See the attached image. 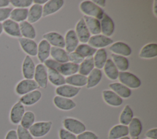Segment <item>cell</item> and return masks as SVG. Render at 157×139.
Here are the masks:
<instances>
[{"label": "cell", "instance_id": "31", "mask_svg": "<svg viewBox=\"0 0 157 139\" xmlns=\"http://www.w3.org/2000/svg\"><path fill=\"white\" fill-rule=\"evenodd\" d=\"M102 77V71L97 68H94L87 77L86 88L90 89L97 86L101 81Z\"/></svg>", "mask_w": 157, "mask_h": 139}, {"label": "cell", "instance_id": "4", "mask_svg": "<svg viewBox=\"0 0 157 139\" xmlns=\"http://www.w3.org/2000/svg\"><path fill=\"white\" fill-rule=\"evenodd\" d=\"M121 84L129 89H136L140 86V80L134 74L129 72H119L118 77Z\"/></svg>", "mask_w": 157, "mask_h": 139}, {"label": "cell", "instance_id": "7", "mask_svg": "<svg viewBox=\"0 0 157 139\" xmlns=\"http://www.w3.org/2000/svg\"><path fill=\"white\" fill-rule=\"evenodd\" d=\"M34 81L39 87L45 88L48 83V74L47 67L42 64H39L36 66L34 72Z\"/></svg>", "mask_w": 157, "mask_h": 139}, {"label": "cell", "instance_id": "25", "mask_svg": "<svg viewBox=\"0 0 157 139\" xmlns=\"http://www.w3.org/2000/svg\"><path fill=\"white\" fill-rule=\"evenodd\" d=\"M109 88L121 98H129L132 94L131 89L121 83H112L109 85Z\"/></svg>", "mask_w": 157, "mask_h": 139}, {"label": "cell", "instance_id": "44", "mask_svg": "<svg viewBox=\"0 0 157 139\" xmlns=\"http://www.w3.org/2000/svg\"><path fill=\"white\" fill-rule=\"evenodd\" d=\"M32 0H12L10 1V4H11L13 7L16 8H27L32 6Z\"/></svg>", "mask_w": 157, "mask_h": 139}, {"label": "cell", "instance_id": "22", "mask_svg": "<svg viewBox=\"0 0 157 139\" xmlns=\"http://www.w3.org/2000/svg\"><path fill=\"white\" fill-rule=\"evenodd\" d=\"M50 49L51 45L46 40L42 39L40 41L37 45V55L39 60L42 63H44L45 61L48 59L50 55Z\"/></svg>", "mask_w": 157, "mask_h": 139}, {"label": "cell", "instance_id": "6", "mask_svg": "<svg viewBox=\"0 0 157 139\" xmlns=\"http://www.w3.org/2000/svg\"><path fill=\"white\" fill-rule=\"evenodd\" d=\"M39 88L34 80L24 79L21 80L15 87V92L17 94L23 96Z\"/></svg>", "mask_w": 157, "mask_h": 139}, {"label": "cell", "instance_id": "27", "mask_svg": "<svg viewBox=\"0 0 157 139\" xmlns=\"http://www.w3.org/2000/svg\"><path fill=\"white\" fill-rule=\"evenodd\" d=\"M42 17V6L34 4L28 9L27 20L29 23H34L39 21Z\"/></svg>", "mask_w": 157, "mask_h": 139}, {"label": "cell", "instance_id": "40", "mask_svg": "<svg viewBox=\"0 0 157 139\" xmlns=\"http://www.w3.org/2000/svg\"><path fill=\"white\" fill-rule=\"evenodd\" d=\"M96 51L97 50L96 48L86 43H82L78 45L75 50V52L78 53L84 58L92 57L95 54Z\"/></svg>", "mask_w": 157, "mask_h": 139}, {"label": "cell", "instance_id": "5", "mask_svg": "<svg viewBox=\"0 0 157 139\" xmlns=\"http://www.w3.org/2000/svg\"><path fill=\"white\" fill-rule=\"evenodd\" d=\"M63 124L66 130L74 135H78L86 130L85 125L75 118H66L63 120Z\"/></svg>", "mask_w": 157, "mask_h": 139}, {"label": "cell", "instance_id": "15", "mask_svg": "<svg viewBox=\"0 0 157 139\" xmlns=\"http://www.w3.org/2000/svg\"><path fill=\"white\" fill-rule=\"evenodd\" d=\"M44 39L46 40L52 47L63 48L65 47L64 38L57 32H49L42 36Z\"/></svg>", "mask_w": 157, "mask_h": 139}, {"label": "cell", "instance_id": "48", "mask_svg": "<svg viewBox=\"0 0 157 139\" xmlns=\"http://www.w3.org/2000/svg\"><path fill=\"white\" fill-rule=\"evenodd\" d=\"M12 9L10 7L0 8V22L4 21L10 17Z\"/></svg>", "mask_w": 157, "mask_h": 139}, {"label": "cell", "instance_id": "26", "mask_svg": "<svg viewBox=\"0 0 157 139\" xmlns=\"http://www.w3.org/2000/svg\"><path fill=\"white\" fill-rule=\"evenodd\" d=\"M83 18L90 34H92L93 36H94L99 34L101 32V24L99 20L86 15H84Z\"/></svg>", "mask_w": 157, "mask_h": 139}, {"label": "cell", "instance_id": "23", "mask_svg": "<svg viewBox=\"0 0 157 139\" xmlns=\"http://www.w3.org/2000/svg\"><path fill=\"white\" fill-rule=\"evenodd\" d=\"M42 97V93L39 90H34L22 96L20 99V102L26 106L33 105L36 103Z\"/></svg>", "mask_w": 157, "mask_h": 139}, {"label": "cell", "instance_id": "8", "mask_svg": "<svg viewBox=\"0 0 157 139\" xmlns=\"http://www.w3.org/2000/svg\"><path fill=\"white\" fill-rule=\"evenodd\" d=\"M113 42V40L102 34H98L90 36L88 40V45L94 48H103Z\"/></svg>", "mask_w": 157, "mask_h": 139}, {"label": "cell", "instance_id": "3", "mask_svg": "<svg viewBox=\"0 0 157 139\" xmlns=\"http://www.w3.org/2000/svg\"><path fill=\"white\" fill-rule=\"evenodd\" d=\"M52 126V121H40L34 123L28 129L33 137L40 138L46 135Z\"/></svg>", "mask_w": 157, "mask_h": 139}, {"label": "cell", "instance_id": "17", "mask_svg": "<svg viewBox=\"0 0 157 139\" xmlns=\"http://www.w3.org/2000/svg\"><path fill=\"white\" fill-rule=\"evenodd\" d=\"M3 31L8 35L15 37H21L19 24L10 19H7L2 23Z\"/></svg>", "mask_w": 157, "mask_h": 139}, {"label": "cell", "instance_id": "13", "mask_svg": "<svg viewBox=\"0 0 157 139\" xmlns=\"http://www.w3.org/2000/svg\"><path fill=\"white\" fill-rule=\"evenodd\" d=\"M101 32L102 35L108 37L112 36L114 33L115 24L112 19L106 13H104L100 21Z\"/></svg>", "mask_w": 157, "mask_h": 139}, {"label": "cell", "instance_id": "58", "mask_svg": "<svg viewBox=\"0 0 157 139\" xmlns=\"http://www.w3.org/2000/svg\"><path fill=\"white\" fill-rule=\"evenodd\" d=\"M145 139H150V138H145Z\"/></svg>", "mask_w": 157, "mask_h": 139}, {"label": "cell", "instance_id": "32", "mask_svg": "<svg viewBox=\"0 0 157 139\" xmlns=\"http://www.w3.org/2000/svg\"><path fill=\"white\" fill-rule=\"evenodd\" d=\"M157 56V44L150 43L142 47L139 53V56L142 58L150 59L155 58Z\"/></svg>", "mask_w": 157, "mask_h": 139}, {"label": "cell", "instance_id": "24", "mask_svg": "<svg viewBox=\"0 0 157 139\" xmlns=\"http://www.w3.org/2000/svg\"><path fill=\"white\" fill-rule=\"evenodd\" d=\"M129 134L128 126L122 124H117L112 127L109 132L108 137L109 139H118Z\"/></svg>", "mask_w": 157, "mask_h": 139}, {"label": "cell", "instance_id": "9", "mask_svg": "<svg viewBox=\"0 0 157 139\" xmlns=\"http://www.w3.org/2000/svg\"><path fill=\"white\" fill-rule=\"evenodd\" d=\"M75 34L78 41L83 43H87L90 37V32L83 18H80L75 26Z\"/></svg>", "mask_w": 157, "mask_h": 139}, {"label": "cell", "instance_id": "49", "mask_svg": "<svg viewBox=\"0 0 157 139\" xmlns=\"http://www.w3.org/2000/svg\"><path fill=\"white\" fill-rule=\"evenodd\" d=\"M145 137L150 139H157V129L153 128L148 130L145 133Z\"/></svg>", "mask_w": 157, "mask_h": 139}, {"label": "cell", "instance_id": "28", "mask_svg": "<svg viewBox=\"0 0 157 139\" xmlns=\"http://www.w3.org/2000/svg\"><path fill=\"white\" fill-rule=\"evenodd\" d=\"M21 36L24 38L33 40L36 36V30L32 24L27 21H24L19 24Z\"/></svg>", "mask_w": 157, "mask_h": 139}, {"label": "cell", "instance_id": "54", "mask_svg": "<svg viewBox=\"0 0 157 139\" xmlns=\"http://www.w3.org/2000/svg\"><path fill=\"white\" fill-rule=\"evenodd\" d=\"M153 12L155 15V17L157 16V1L155 0L154 1V4H153Z\"/></svg>", "mask_w": 157, "mask_h": 139}, {"label": "cell", "instance_id": "45", "mask_svg": "<svg viewBox=\"0 0 157 139\" xmlns=\"http://www.w3.org/2000/svg\"><path fill=\"white\" fill-rule=\"evenodd\" d=\"M68 59L69 62L79 65L80 63H82L85 58L74 51L68 53Z\"/></svg>", "mask_w": 157, "mask_h": 139}, {"label": "cell", "instance_id": "41", "mask_svg": "<svg viewBox=\"0 0 157 139\" xmlns=\"http://www.w3.org/2000/svg\"><path fill=\"white\" fill-rule=\"evenodd\" d=\"M133 111L129 105H126L120 113L119 121L121 124L128 126L134 118Z\"/></svg>", "mask_w": 157, "mask_h": 139}, {"label": "cell", "instance_id": "30", "mask_svg": "<svg viewBox=\"0 0 157 139\" xmlns=\"http://www.w3.org/2000/svg\"><path fill=\"white\" fill-rule=\"evenodd\" d=\"M65 82L67 85L80 88L86 85L87 77L80 73H75L65 78Z\"/></svg>", "mask_w": 157, "mask_h": 139}, {"label": "cell", "instance_id": "2", "mask_svg": "<svg viewBox=\"0 0 157 139\" xmlns=\"http://www.w3.org/2000/svg\"><path fill=\"white\" fill-rule=\"evenodd\" d=\"M80 9L85 15L101 20L104 12L103 9L91 1H84L80 4Z\"/></svg>", "mask_w": 157, "mask_h": 139}, {"label": "cell", "instance_id": "10", "mask_svg": "<svg viewBox=\"0 0 157 139\" xmlns=\"http://www.w3.org/2000/svg\"><path fill=\"white\" fill-rule=\"evenodd\" d=\"M78 39L74 30L70 29L67 31L64 37V47L67 53L74 51L78 45Z\"/></svg>", "mask_w": 157, "mask_h": 139}, {"label": "cell", "instance_id": "57", "mask_svg": "<svg viewBox=\"0 0 157 139\" xmlns=\"http://www.w3.org/2000/svg\"><path fill=\"white\" fill-rule=\"evenodd\" d=\"M130 139H139V138L138 137H134V138H131Z\"/></svg>", "mask_w": 157, "mask_h": 139}, {"label": "cell", "instance_id": "43", "mask_svg": "<svg viewBox=\"0 0 157 139\" xmlns=\"http://www.w3.org/2000/svg\"><path fill=\"white\" fill-rule=\"evenodd\" d=\"M16 132L18 139H34L29 130L23 127L20 124L18 126Z\"/></svg>", "mask_w": 157, "mask_h": 139}, {"label": "cell", "instance_id": "18", "mask_svg": "<svg viewBox=\"0 0 157 139\" xmlns=\"http://www.w3.org/2000/svg\"><path fill=\"white\" fill-rule=\"evenodd\" d=\"M36 69L35 64L32 58L26 55L22 64V73L25 79H33Z\"/></svg>", "mask_w": 157, "mask_h": 139}, {"label": "cell", "instance_id": "52", "mask_svg": "<svg viewBox=\"0 0 157 139\" xmlns=\"http://www.w3.org/2000/svg\"><path fill=\"white\" fill-rule=\"evenodd\" d=\"M10 4V1L9 0H0V8L7 7Z\"/></svg>", "mask_w": 157, "mask_h": 139}, {"label": "cell", "instance_id": "46", "mask_svg": "<svg viewBox=\"0 0 157 139\" xmlns=\"http://www.w3.org/2000/svg\"><path fill=\"white\" fill-rule=\"evenodd\" d=\"M59 137L60 139H77V137L74 133L69 132L64 128L59 130Z\"/></svg>", "mask_w": 157, "mask_h": 139}, {"label": "cell", "instance_id": "39", "mask_svg": "<svg viewBox=\"0 0 157 139\" xmlns=\"http://www.w3.org/2000/svg\"><path fill=\"white\" fill-rule=\"evenodd\" d=\"M111 56L113 59L112 61L115 64L118 70H120L121 72H126L129 69V63L126 57L113 53L111 54Z\"/></svg>", "mask_w": 157, "mask_h": 139}, {"label": "cell", "instance_id": "29", "mask_svg": "<svg viewBox=\"0 0 157 139\" xmlns=\"http://www.w3.org/2000/svg\"><path fill=\"white\" fill-rule=\"evenodd\" d=\"M50 55L53 59L59 63H64L69 62L68 53L64 48L51 47Z\"/></svg>", "mask_w": 157, "mask_h": 139}, {"label": "cell", "instance_id": "38", "mask_svg": "<svg viewBox=\"0 0 157 139\" xmlns=\"http://www.w3.org/2000/svg\"><path fill=\"white\" fill-rule=\"evenodd\" d=\"M94 68V64L93 57H88L84 59L79 65L78 72L80 74L87 76Z\"/></svg>", "mask_w": 157, "mask_h": 139}, {"label": "cell", "instance_id": "14", "mask_svg": "<svg viewBox=\"0 0 157 139\" xmlns=\"http://www.w3.org/2000/svg\"><path fill=\"white\" fill-rule=\"evenodd\" d=\"M18 41L21 48L28 56H34L37 55V44L34 40L24 37H20Z\"/></svg>", "mask_w": 157, "mask_h": 139}, {"label": "cell", "instance_id": "55", "mask_svg": "<svg viewBox=\"0 0 157 139\" xmlns=\"http://www.w3.org/2000/svg\"><path fill=\"white\" fill-rule=\"evenodd\" d=\"M3 31V28H2V24L1 23H0V35L2 34Z\"/></svg>", "mask_w": 157, "mask_h": 139}, {"label": "cell", "instance_id": "47", "mask_svg": "<svg viewBox=\"0 0 157 139\" xmlns=\"http://www.w3.org/2000/svg\"><path fill=\"white\" fill-rule=\"evenodd\" d=\"M77 139H98V136L91 131H84L77 136Z\"/></svg>", "mask_w": 157, "mask_h": 139}, {"label": "cell", "instance_id": "16", "mask_svg": "<svg viewBox=\"0 0 157 139\" xmlns=\"http://www.w3.org/2000/svg\"><path fill=\"white\" fill-rule=\"evenodd\" d=\"M25 112V108L24 105L20 101L16 102L10 111V120L11 122L13 124H19Z\"/></svg>", "mask_w": 157, "mask_h": 139}, {"label": "cell", "instance_id": "34", "mask_svg": "<svg viewBox=\"0 0 157 139\" xmlns=\"http://www.w3.org/2000/svg\"><path fill=\"white\" fill-rule=\"evenodd\" d=\"M129 134L131 138L138 137L142 130V124L141 121L137 118H133L128 124Z\"/></svg>", "mask_w": 157, "mask_h": 139}, {"label": "cell", "instance_id": "12", "mask_svg": "<svg viewBox=\"0 0 157 139\" xmlns=\"http://www.w3.org/2000/svg\"><path fill=\"white\" fill-rule=\"evenodd\" d=\"M80 91V88L75 87L69 85L65 84L58 86L56 88L55 92L57 96L71 99L76 96L78 94Z\"/></svg>", "mask_w": 157, "mask_h": 139}, {"label": "cell", "instance_id": "56", "mask_svg": "<svg viewBox=\"0 0 157 139\" xmlns=\"http://www.w3.org/2000/svg\"><path fill=\"white\" fill-rule=\"evenodd\" d=\"M118 139H130V138L128 136H126V137H122V138H118Z\"/></svg>", "mask_w": 157, "mask_h": 139}, {"label": "cell", "instance_id": "51", "mask_svg": "<svg viewBox=\"0 0 157 139\" xmlns=\"http://www.w3.org/2000/svg\"><path fill=\"white\" fill-rule=\"evenodd\" d=\"M93 2L101 8L104 7L105 6V0H94V1H93Z\"/></svg>", "mask_w": 157, "mask_h": 139}, {"label": "cell", "instance_id": "36", "mask_svg": "<svg viewBox=\"0 0 157 139\" xmlns=\"http://www.w3.org/2000/svg\"><path fill=\"white\" fill-rule=\"evenodd\" d=\"M48 80L55 86H59L66 84L65 78L56 70L52 69H47Z\"/></svg>", "mask_w": 157, "mask_h": 139}, {"label": "cell", "instance_id": "50", "mask_svg": "<svg viewBox=\"0 0 157 139\" xmlns=\"http://www.w3.org/2000/svg\"><path fill=\"white\" fill-rule=\"evenodd\" d=\"M5 139H18L16 130L12 129L8 131L5 137Z\"/></svg>", "mask_w": 157, "mask_h": 139}, {"label": "cell", "instance_id": "20", "mask_svg": "<svg viewBox=\"0 0 157 139\" xmlns=\"http://www.w3.org/2000/svg\"><path fill=\"white\" fill-rule=\"evenodd\" d=\"M102 94L105 102L110 106L119 107L123 102V99L112 90H104Z\"/></svg>", "mask_w": 157, "mask_h": 139}, {"label": "cell", "instance_id": "37", "mask_svg": "<svg viewBox=\"0 0 157 139\" xmlns=\"http://www.w3.org/2000/svg\"><path fill=\"white\" fill-rule=\"evenodd\" d=\"M28 9L27 8H15L12 9L10 18V20L18 23L26 21L28 18Z\"/></svg>", "mask_w": 157, "mask_h": 139}, {"label": "cell", "instance_id": "42", "mask_svg": "<svg viewBox=\"0 0 157 139\" xmlns=\"http://www.w3.org/2000/svg\"><path fill=\"white\" fill-rule=\"evenodd\" d=\"M35 115L31 111H27L25 112L21 120L20 121V125L26 129H29L30 127L34 123Z\"/></svg>", "mask_w": 157, "mask_h": 139}, {"label": "cell", "instance_id": "35", "mask_svg": "<svg viewBox=\"0 0 157 139\" xmlns=\"http://www.w3.org/2000/svg\"><path fill=\"white\" fill-rule=\"evenodd\" d=\"M94 55L93 61L94 67L101 70L104 67L107 60V52L104 48H100L96 51Z\"/></svg>", "mask_w": 157, "mask_h": 139}, {"label": "cell", "instance_id": "21", "mask_svg": "<svg viewBox=\"0 0 157 139\" xmlns=\"http://www.w3.org/2000/svg\"><path fill=\"white\" fill-rule=\"evenodd\" d=\"M53 103L58 108L64 111L72 110L76 107V103L72 99L59 96L54 97Z\"/></svg>", "mask_w": 157, "mask_h": 139}, {"label": "cell", "instance_id": "53", "mask_svg": "<svg viewBox=\"0 0 157 139\" xmlns=\"http://www.w3.org/2000/svg\"><path fill=\"white\" fill-rule=\"evenodd\" d=\"M33 2L34 4L42 6V4H45L47 2V0H34L33 1Z\"/></svg>", "mask_w": 157, "mask_h": 139}, {"label": "cell", "instance_id": "33", "mask_svg": "<svg viewBox=\"0 0 157 139\" xmlns=\"http://www.w3.org/2000/svg\"><path fill=\"white\" fill-rule=\"evenodd\" d=\"M103 68L104 72L108 78L111 80H115L118 78L119 70L112 59H108Z\"/></svg>", "mask_w": 157, "mask_h": 139}, {"label": "cell", "instance_id": "19", "mask_svg": "<svg viewBox=\"0 0 157 139\" xmlns=\"http://www.w3.org/2000/svg\"><path fill=\"white\" fill-rule=\"evenodd\" d=\"M109 50L113 54L123 56H129L132 53V50L131 47L126 43L123 42H116L113 43L109 47Z\"/></svg>", "mask_w": 157, "mask_h": 139}, {"label": "cell", "instance_id": "1", "mask_svg": "<svg viewBox=\"0 0 157 139\" xmlns=\"http://www.w3.org/2000/svg\"><path fill=\"white\" fill-rule=\"evenodd\" d=\"M44 66L48 69H52L63 76L69 77L75 74L78 71L79 65L74 64L71 62H67L64 63H59L53 60V59H47L44 61Z\"/></svg>", "mask_w": 157, "mask_h": 139}, {"label": "cell", "instance_id": "11", "mask_svg": "<svg viewBox=\"0 0 157 139\" xmlns=\"http://www.w3.org/2000/svg\"><path fill=\"white\" fill-rule=\"evenodd\" d=\"M64 1L63 0H50L42 7V17H45L56 13L64 6Z\"/></svg>", "mask_w": 157, "mask_h": 139}]
</instances>
